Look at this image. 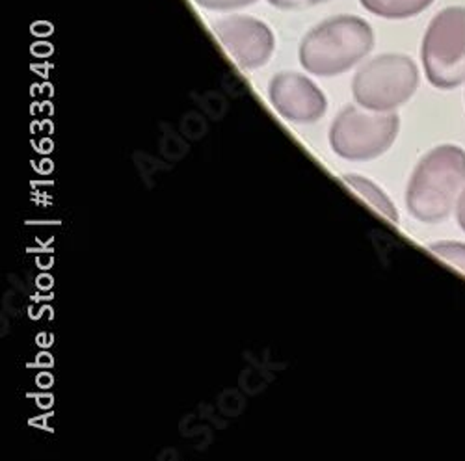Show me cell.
Listing matches in <instances>:
<instances>
[{"instance_id": "6da1fadb", "label": "cell", "mask_w": 465, "mask_h": 461, "mask_svg": "<svg viewBox=\"0 0 465 461\" xmlns=\"http://www.w3.org/2000/svg\"><path fill=\"white\" fill-rule=\"evenodd\" d=\"M463 188L465 149L443 143L426 152L415 166L406 190V207L422 223H440L456 211Z\"/></svg>"}, {"instance_id": "7a4b0ae2", "label": "cell", "mask_w": 465, "mask_h": 461, "mask_svg": "<svg viewBox=\"0 0 465 461\" xmlns=\"http://www.w3.org/2000/svg\"><path fill=\"white\" fill-rule=\"evenodd\" d=\"M374 47V34L367 21L354 15L326 19L309 32L300 45L305 71L335 76L352 69Z\"/></svg>"}, {"instance_id": "3957f363", "label": "cell", "mask_w": 465, "mask_h": 461, "mask_svg": "<svg viewBox=\"0 0 465 461\" xmlns=\"http://www.w3.org/2000/svg\"><path fill=\"white\" fill-rule=\"evenodd\" d=\"M420 60L434 88L454 90L465 83V6H449L430 21Z\"/></svg>"}, {"instance_id": "277c9868", "label": "cell", "mask_w": 465, "mask_h": 461, "mask_svg": "<svg viewBox=\"0 0 465 461\" xmlns=\"http://www.w3.org/2000/svg\"><path fill=\"white\" fill-rule=\"evenodd\" d=\"M399 129L401 118L395 112L346 106L331 123L330 143L346 161H371L395 143Z\"/></svg>"}, {"instance_id": "5b68a950", "label": "cell", "mask_w": 465, "mask_h": 461, "mask_svg": "<svg viewBox=\"0 0 465 461\" xmlns=\"http://www.w3.org/2000/svg\"><path fill=\"white\" fill-rule=\"evenodd\" d=\"M419 88V69L406 54H380L354 76L352 92L360 106L393 112L408 103Z\"/></svg>"}, {"instance_id": "8992f818", "label": "cell", "mask_w": 465, "mask_h": 461, "mask_svg": "<svg viewBox=\"0 0 465 461\" xmlns=\"http://www.w3.org/2000/svg\"><path fill=\"white\" fill-rule=\"evenodd\" d=\"M214 34L244 69L264 65L274 53V34L264 23L246 15H231L213 25Z\"/></svg>"}, {"instance_id": "52a82bcc", "label": "cell", "mask_w": 465, "mask_h": 461, "mask_svg": "<svg viewBox=\"0 0 465 461\" xmlns=\"http://www.w3.org/2000/svg\"><path fill=\"white\" fill-rule=\"evenodd\" d=\"M274 108L292 123H315L326 112L322 92L298 73H280L268 86Z\"/></svg>"}, {"instance_id": "ba28073f", "label": "cell", "mask_w": 465, "mask_h": 461, "mask_svg": "<svg viewBox=\"0 0 465 461\" xmlns=\"http://www.w3.org/2000/svg\"><path fill=\"white\" fill-rule=\"evenodd\" d=\"M344 182L351 186L360 198H363L376 212H380L383 218H387L390 221H395V223L399 221V212H397L393 201L376 182H372L367 177L356 175V173L344 175Z\"/></svg>"}, {"instance_id": "9c48e42d", "label": "cell", "mask_w": 465, "mask_h": 461, "mask_svg": "<svg viewBox=\"0 0 465 461\" xmlns=\"http://www.w3.org/2000/svg\"><path fill=\"white\" fill-rule=\"evenodd\" d=\"M434 0H361V6L383 19H408L430 8Z\"/></svg>"}, {"instance_id": "30bf717a", "label": "cell", "mask_w": 465, "mask_h": 461, "mask_svg": "<svg viewBox=\"0 0 465 461\" xmlns=\"http://www.w3.org/2000/svg\"><path fill=\"white\" fill-rule=\"evenodd\" d=\"M429 250L445 260L447 264L454 266L456 270H460L465 276V242H456V240H441L434 242L429 246Z\"/></svg>"}, {"instance_id": "8fae6325", "label": "cell", "mask_w": 465, "mask_h": 461, "mask_svg": "<svg viewBox=\"0 0 465 461\" xmlns=\"http://www.w3.org/2000/svg\"><path fill=\"white\" fill-rule=\"evenodd\" d=\"M196 3L207 10H216V12H227V10H237V8H246L255 5L257 0H196Z\"/></svg>"}, {"instance_id": "7c38bea8", "label": "cell", "mask_w": 465, "mask_h": 461, "mask_svg": "<svg viewBox=\"0 0 465 461\" xmlns=\"http://www.w3.org/2000/svg\"><path fill=\"white\" fill-rule=\"evenodd\" d=\"M268 3L280 10H303L328 3V0H268Z\"/></svg>"}, {"instance_id": "4fadbf2b", "label": "cell", "mask_w": 465, "mask_h": 461, "mask_svg": "<svg viewBox=\"0 0 465 461\" xmlns=\"http://www.w3.org/2000/svg\"><path fill=\"white\" fill-rule=\"evenodd\" d=\"M456 220H458V225L461 227V230L465 233V188H463L461 196L458 200V205H456Z\"/></svg>"}]
</instances>
